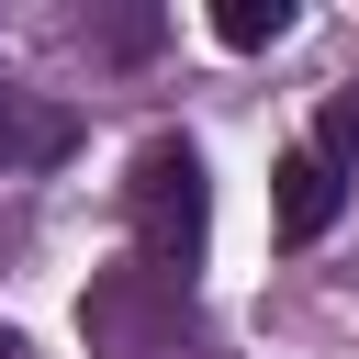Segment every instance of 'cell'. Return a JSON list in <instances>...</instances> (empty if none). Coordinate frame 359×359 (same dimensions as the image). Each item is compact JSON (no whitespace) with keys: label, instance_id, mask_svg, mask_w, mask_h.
<instances>
[{"label":"cell","instance_id":"4","mask_svg":"<svg viewBox=\"0 0 359 359\" xmlns=\"http://www.w3.org/2000/svg\"><path fill=\"white\" fill-rule=\"evenodd\" d=\"M337 202H348V180H337L314 146H292V157H280V247H314V236L337 224Z\"/></svg>","mask_w":359,"mask_h":359},{"label":"cell","instance_id":"5","mask_svg":"<svg viewBox=\"0 0 359 359\" xmlns=\"http://www.w3.org/2000/svg\"><path fill=\"white\" fill-rule=\"evenodd\" d=\"M213 34H224L236 56H258V45H280V34H292V0H224V11H213Z\"/></svg>","mask_w":359,"mask_h":359},{"label":"cell","instance_id":"1","mask_svg":"<svg viewBox=\"0 0 359 359\" xmlns=\"http://www.w3.org/2000/svg\"><path fill=\"white\" fill-rule=\"evenodd\" d=\"M123 213H135V269L180 280L202 269V236H213V180H202V146L191 135H146L135 146V180H123Z\"/></svg>","mask_w":359,"mask_h":359},{"label":"cell","instance_id":"2","mask_svg":"<svg viewBox=\"0 0 359 359\" xmlns=\"http://www.w3.org/2000/svg\"><path fill=\"white\" fill-rule=\"evenodd\" d=\"M79 325H90V359H168V348L191 337V292L123 258V269H101V280H90Z\"/></svg>","mask_w":359,"mask_h":359},{"label":"cell","instance_id":"7","mask_svg":"<svg viewBox=\"0 0 359 359\" xmlns=\"http://www.w3.org/2000/svg\"><path fill=\"white\" fill-rule=\"evenodd\" d=\"M90 45H101V56H146V45H157V22H146V11H123V22H101Z\"/></svg>","mask_w":359,"mask_h":359},{"label":"cell","instance_id":"3","mask_svg":"<svg viewBox=\"0 0 359 359\" xmlns=\"http://www.w3.org/2000/svg\"><path fill=\"white\" fill-rule=\"evenodd\" d=\"M79 146V112L67 101H34L22 79H0V168H56Z\"/></svg>","mask_w":359,"mask_h":359},{"label":"cell","instance_id":"8","mask_svg":"<svg viewBox=\"0 0 359 359\" xmlns=\"http://www.w3.org/2000/svg\"><path fill=\"white\" fill-rule=\"evenodd\" d=\"M0 359H34V348H22V337H11V325H0Z\"/></svg>","mask_w":359,"mask_h":359},{"label":"cell","instance_id":"6","mask_svg":"<svg viewBox=\"0 0 359 359\" xmlns=\"http://www.w3.org/2000/svg\"><path fill=\"white\" fill-rule=\"evenodd\" d=\"M314 157H325L337 180L359 168V79H348V90H325V112H314Z\"/></svg>","mask_w":359,"mask_h":359}]
</instances>
